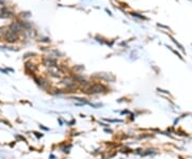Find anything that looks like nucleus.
Masks as SVG:
<instances>
[{"label":"nucleus","instance_id":"f03ea898","mask_svg":"<svg viewBox=\"0 0 192 159\" xmlns=\"http://www.w3.org/2000/svg\"><path fill=\"white\" fill-rule=\"evenodd\" d=\"M104 88L102 87V86H95L94 88H92L91 90H92V92L93 93H95V92H100V90H103Z\"/></svg>","mask_w":192,"mask_h":159},{"label":"nucleus","instance_id":"7ed1b4c3","mask_svg":"<svg viewBox=\"0 0 192 159\" xmlns=\"http://www.w3.org/2000/svg\"><path fill=\"white\" fill-rule=\"evenodd\" d=\"M3 30H6V28H0V36H2L3 35V33H4V31Z\"/></svg>","mask_w":192,"mask_h":159},{"label":"nucleus","instance_id":"f257e3e1","mask_svg":"<svg viewBox=\"0 0 192 159\" xmlns=\"http://www.w3.org/2000/svg\"><path fill=\"white\" fill-rule=\"evenodd\" d=\"M6 38H7V41H9V42H14V41L17 40V35L14 32H12V31H9L6 35Z\"/></svg>","mask_w":192,"mask_h":159}]
</instances>
